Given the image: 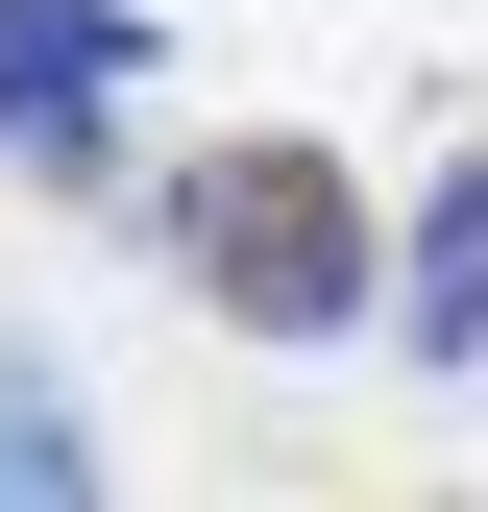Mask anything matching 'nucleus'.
<instances>
[{
	"instance_id": "nucleus-3",
	"label": "nucleus",
	"mask_w": 488,
	"mask_h": 512,
	"mask_svg": "<svg viewBox=\"0 0 488 512\" xmlns=\"http://www.w3.org/2000/svg\"><path fill=\"white\" fill-rule=\"evenodd\" d=\"M391 317H415V366H488V147L415 196V244H391Z\"/></svg>"
},
{
	"instance_id": "nucleus-1",
	"label": "nucleus",
	"mask_w": 488,
	"mask_h": 512,
	"mask_svg": "<svg viewBox=\"0 0 488 512\" xmlns=\"http://www.w3.org/2000/svg\"><path fill=\"white\" fill-rule=\"evenodd\" d=\"M171 269H196L244 342H342V317H366V196H342V147H196V171H171Z\"/></svg>"
},
{
	"instance_id": "nucleus-4",
	"label": "nucleus",
	"mask_w": 488,
	"mask_h": 512,
	"mask_svg": "<svg viewBox=\"0 0 488 512\" xmlns=\"http://www.w3.org/2000/svg\"><path fill=\"white\" fill-rule=\"evenodd\" d=\"M74 464H98V415H74V391H0V488H74Z\"/></svg>"
},
{
	"instance_id": "nucleus-2",
	"label": "nucleus",
	"mask_w": 488,
	"mask_h": 512,
	"mask_svg": "<svg viewBox=\"0 0 488 512\" xmlns=\"http://www.w3.org/2000/svg\"><path fill=\"white\" fill-rule=\"evenodd\" d=\"M122 98H147L122 0H0V171H122Z\"/></svg>"
}]
</instances>
